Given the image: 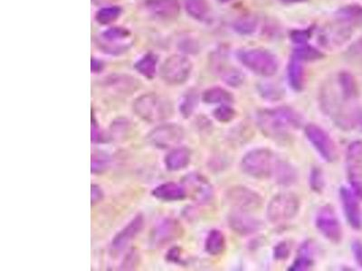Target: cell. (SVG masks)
<instances>
[{
    "label": "cell",
    "mask_w": 362,
    "mask_h": 271,
    "mask_svg": "<svg viewBox=\"0 0 362 271\" xmlns=\"http://www.w3.org/2000/svg\"><path fill=\"white\" fill-rule=\"evenodd\" d=\"M122 10L119 7H106L101 8L100 10L96 13V20L102 25H108L110 23L115 21L121 14Z\"/></svg>",
    "instance_id": "obj_33"
},
{
    "label": "cell",
    "mask_w": 362,
    "mask_h": 271,
    "mask_svg": "<svg viewBox=\"0 0 362 271\" xmlns=\"http://www.w3.org/2000/svg\"><path fill=\"white\" fill-rule=\"evenodd\" d=\"M256 26H258V21L255 17L246 16L240 17L235 23V29L242 34H250L256 31Z\"/></svg>",
    "instance_id": "obj_37"
},
{
    "label": "cell",
    "mask_w": 362,
    "mask_h": 271,
    "mask_svg": "<svg viewBox=\"0 0 362 271\" xmlns=\"http://www.w3.org/2000/svg\"><path fill=\"white\" fill-rule=\"evenodd\" d=\"M220 1H222V2H229V1H231V0H220Z\"/></svg>",
    "instance_id": "obj_50"
},
{
    "label": "cell",
    "mask_w": 362,
    "mask_h": 271,
    "mask_svg": "<svg viewBox=\"0 0 362 271\" xmlns=\"http://www.w3.org/2000/svg\"><path fill=\"white\" fill-rule=\"evenodd\" d=\"M158 59L153 54H147L135 63L136 71L143 77L153 79L157 72Z\"/></svg>",
    "instance_id": "obj_30"
},
{
    "label": "cell",
    "mask_w": 362,
    "mask_h": 271,
    "mask_svg": "<svg viewBox=\"0 0 362 271\" xmlns=\"http://www.w3.org/2000/svg\"><path fill=\"white\" fill-rule=\"evenodd\" d=\"M347 54L350 59L362 62V37L350 46Z\"/></svg>",
    "instance_id": "obj_41"
},
{
    "label": "cell",
    "mask_w": 362,
    "mask_h": 271,
    "mask_svg": "<svg viewBox=\"0 0 362 271\" xmlns=\"http://www.w3.org/2000/svg\"><path fill=\"white\" fill-rule=\"evenodd\" d=\"M299 197L291 192H282L272 198L267 208V220L271 223L282 224L294 219L299 214Z\"/></svg>",
    "instance_id": "obj_4"
},
{
    "label": "cell",
    "mask_w": 362,
    "mask_h": 271,
    "mask_svg": "<svg viewBox=\"0 0 362 271\" xmlns=\"http://www.w3.org/2000/svg\"><path fill=\"white\" fill-rule=\"evenodd\" d=\"M146 8L154 16L160 19H175L180 13L178 0H148Z\"/></svg>",
    "instance_id": "obj_19"
},
{
    "label": "cell",
    "mask_w": 362,
    "mask_h": 271,
    "mask_svg": "<svg viewBox=\"0 0 362 271\" xmlns=\"http://www.w3.org/2000/svg\"><path fill=\"white\" fill-rule=\"evenodd\" d=\"M274 177L279 185L289 188V186L294 185V183H297L299 174H298L296 167H294L290 162L278 159L277 160Z\"/></svg>",
    "instance_id": "obj_23"
},
{
    "label": "cell",
    "mask_w": 362,
    "mask_h": 271,
    "mask_svg": "<svg viewBox=\"0 0 362 271\" xmlns=\"http://www.w3.org/2000/svg\"><path fill=\"white\" fill-rule=\"evenodd\" d=\"M133 108L134 113L148 123L163 121L173 115L171 103L155 93L140 96L134 101Z\"/></svg>",
    "instance_id": "obj_3"
},
{
    "label": "cell",
    "mask_w": 362,
    "mask_h": 271,
    "mask_svg": "<svg viewBox=\"0 0 362 271\" xmlns=\"http://www.w3.org/2000/svg\"><path fill=\"white\" fill-rule=\"evenodd\" d=\"M202 101L207 104L231 105L234 103V96L229 90L221 87H212L203 92Z\"/></svg>",
    "instance_id": "obj_28"
},
{
    "label": "cell",
    "mask_w": 362,
    "mask_h": 271,
    "mask_svg": "<svg viewBox=\"0 0 362 271\" xmlns=\"http://www.w3.org/2000/svg\"><path fill=\"white\" fill-rule=\"evenodd\" d=\"M191 161V152L188 148H174L166 155L164 163L169 171H180L188 168Z\"/></svg>",
    "instance_id": "obj_21"
},
{
    "label": "cell",
    "mask_w": 362,
    "mask_h": 271,
    "mask_svg": "<svg viewBox=\"0 0 362 271\" xmlns=\"http://www.w3.org/2000/svg\"><path fill=\"white\" fill-rule=\"evenodd\" d=\"M338 92L344 101H352L359 96V87L356 79L348 72H341L337 75Z\"/></svg>",
    "instance_id": "obj_22"
},
{
    "label": "cell",
    "mask_w": 362,
    "mask_h": 271,
    "mask_svg": "<svg viewBox=\"0 0 362 271\" xmlns=\"http://www.w3.org/2000/svg\"><path fill=\"white\" fill-rule=\"evenodd\" d=\"M182 185L186 189L187 195H191L197 203H205L212 199L213 186L200 174H189L182 179Z\"/></svg>",
    "instance_id": "obj_11"
},
{
    "label": "cell",
    "mask_w": 362,
    "mask_h": 271,
    "mask_svg": "<svg viewBox=\"0 0 362 271\" xmlns=\"http://www.w3.org/2000/svg\"><path fill=\"white\" fill-rule=\"evenodd\" d=\"M310 30L294 31L291 36L292 39H293L294 42L301 43V45H303V43H305L306 41L310 39Z\"/></svg>",
    "instance_id": "obj_42"
},
{
    "label": "cell",
    "mask_w": 362,
    "mask_h": 271,
    "mask_svg": "<svg viewBox=\"0 0 362 271\" xmlns=\"http://www.w3.org/2000/svg\"><path fill=\"white\" fill-rule=\"evenodd\" d=\"M187 12L198 21H207L210 17V8L206 0H186Z\"/></svg>",
    "instance_id": "obj_29"
},
{
    "label": "cell",
    "mask_w": 362,
    "mask_h": 271,
    "mask_svg": "<svg viewBox=\"0 0 362 271\" xmlns=\"http://www.w3.org/2000/svg\"><path fill=\"white\" fill-rule=\"evenodd\" d=\"M90 198H92V203H97L100 201L103 200L104 198V192L102 190L100 186L97 185H93L92 189H90Z\"/></svg>",
    "instance_id": "obj_44"
},
{
    "label": "cell",
    "mask_w": 362,
    "mask_h": 271,
    "mask_svg": "<svg viewBox=\"0 0 362 271\" xmlns=\"http://www.w3.org/2000/svg\"><path fill=\"white\" fill-rule=\"evenodd\" d=\"M151 194L157 199L164 201V202H178L188 197L182 183L180 185L174 182L164 183L158 185L151 192Z\"/></svg>",
    "instance_id": "obj_18"
},
{
    "label": "cell",
    "mask_w": 362,
    "mask_h": 271,
    "mask_svg": "<svg viewBox=\"0 0 362 271\" xmlns=\"http://www.w3.org/2000/svg\"><path fill=\"white\" fill-rule=\"evenodd\" d=\"M350 183L353 193L357 195L359 199L362 200V180L352 181V182Z\"/></svg>",
    "instance_id": "obj_47"
},
{
    "label": "cell",
    "mask_w": 362,
    "mask_h": 271,
    "mask_svg": "<svg viewBox=\"0 0 362 271\" xmlns=\"http://www.w3.org/2000/svg\"><path fill=\"white\" fill-rule=\"evenodd\" d=\"M242 65L260 77H271L278 71V61L272 52L263 49H247L238 52Z\"/></svg>",
    "instance_id": "obj_5"
},
{
    "label": "cell",
    "mask_w": 362,
    "mask_h": 271,
    "mask_svg": "<svg viewBox=\"0 0 362 271\" xmlns=\"http://www.w3.org/2000/svg\"><path fill=\"white\" fill-rule=\"evenodd\" d=\"M185 138V130L179 124L160 125L149 133L147 139L153 147L159 150H169L177 147Z\"/></svg>",
    "instance_id": "obj_9"
},
{
    "label": "cell",
    "mask_w": 362,
    "mask_h": 271,
    "mask_svg": "<svg viewBox=\"0 0 362 271\" xmlns=\"http://www.w3.org/2000/svg\"><path fill=\"white\" fill-rule=\"evenodd\" d=\"M198 104V98L194 92L184 96L180 104V112L183 118L189 119L195 112Z\"/></svg>",
    "instance_id": "obj_32"
},
{
    "label": "cell",
    "mask_w": 362,
    "mask_h": 271,
    "mask_svg": "<svg viewBox=\"0 0 362 271\" xmlns=\"http://www.w3.org/2000/svg\"><path fill=\"white\" fill-rule=\"evenodd\" d=\"M305 134L312 147L326 162L336 161L338 159L336 143L329 135V133L326 132L325 130L316 124L310 123L306 125Z\"/></svg>",
    "instance_id": "obj_7"
},
{
    "label": "cell",
    "mask_w": 362,
    "mask_h": 271,
    "mask_svg": "<svg viewBox=\"0 0 362 271\" xmlns=\"http://www.w3.org/2000/svg\"><path fill=\"white\" fill-rule=\"evenodd\" d=\"M180 259L181 249L179 247L171 248L166 255V259L169 262H173V263H179Z\"/></svg>",
    "instance_id": "obj_43"
},
{
    "label": "cell",
    "mask_w": 362,
    "mask_h": 271,
    "mask_svg": "<svg viewBox=\"0 0 362 271\" xmlns=\"http://www.w3.org/2000/svg\"><path fill=\"white\" fill-rule=\"evenodd\" d=\"M256 122L268 139L285 141L290 138L293 131L302 127L303 118L296 110L283 106L260 110L256 114Z\"/></svg>",
    "instance_id": "obj_1"
},
{
    "label": "cell",
    "mask_w": 362,
    "mask_h": 271,
    "mask_svg": "<svg viewBox=\"0 0 362 271\" xmlns=\"http://www.w3.org/2000/svg\"><path fill=\"white\" fill-rule=\"evenodd\" d=\"M315 246L311 240L305 241L298 249L296 258L288 270L305 271L312 269L314 265Z\"/></svg>",
    "instance_id": "obj_20"
},
{
    "label": "cell",
    "mask_w": 362,
    "mask_h": 271,
    "mask_svg": "<svg viewBox=\"0 0 362 271\" xmlns=\"http://www.w3.org/2000/svg\"><path fill=\"white\" fill-rule=\"evenodd\" d=\"M103 70V63L99 62V61L93 59L92 60V72L93 74H99Z\"/></svg>",
    "instance_id": "obj_48"
},
{
    "label": "cell",
    "mask_w": 362,
    "mask_h": 271,
    "mask_svg": "<svg viewBox=\"0 0 362 271\" xmlns=\"http://www.w3.org/2000/svg\"><path fill=\"white\" fill-rule=\"evenodd\" d=\"M346 165L350 182L362 180V141L350 143L346 151Z\"/></svg>",
    "instance_id": "obj_17"
},
{
    "label": "cell",
    "mask_w": 362,
    "mask_h": 271,
    "mask_svg": "<svg viewBox=\"0 0 362 271\" xmlns=\"http://www.w3.org/2000/svg\"><path fill=\"white\" fill-rule=\"evenodd\" d=\"M227 205L234 211L252 212L262 208L264 199L261 194L244 185H235L227 189L225 194Z\"/></svg>",
    "instance_id": "obj_6"
},
{
    "label": "cell",
    "mask_w": 362,
    "mask_h": 271,
    "mask_svg": "<svg viewBox=\"0 0 362 271\" xmlns=\"http://www.w3.org/2000/svg\"><path fill=\"white\" fill-rule=\"evenodd\" d=\"M144 226V219L141 214L137 215L133 220L120 231L113 239L112 248L115 252H121L128 244L140 234Z\"/></svg>",
    "instance_id": "obj_16"
},
{
    "label": "cell",
    "mask_w": 362,
    "mask_h": 271,
    "mask_svg": "<svg viewBox=\"0 0 362 271\" xmlns=\"http://www.w3.org/2000/svg\"><path fill=\"white\" fill-rule=\"evenodd\" d=\"M183 232L184 230L179 221L169 218V219L160 221L151 232V243L153 245L160 246L171 243L181 237Z\"/></svg>",
    "instance_id": "obj_15"
},
{
    "label": "cell",
    "mask_w": 362,
    "mask_h": 271,
    "mask_svg": "<svg viewBox=\"0 0 362 271\" xmlns=\"http://www.w3.org/2000/svg\"><path fill=\"white\" fill-rule=\"evenodd\" d=\"M277 159L269 148H260L250 150L241 160L242 171L252 179L265 180L274 177Z\"/></svg>",
    "instance_id": "obj_2"
},
{
    "label": "cell",
    "mask_w": 362,
    "mask_h": 271,
    "mask_svg": "<svg viewBox=\"0 0 362 271\" xmlns=\"http://www.w3.org/2000/svg\"><path fill=\"white\" fill-rule=\"evenodd\" d=\"M283 2L288 3V4H292V3H300L305 1V0H282Z\"/></svg>",
    "instance_id": "obj_49"
},
{
    "label": "cell",
    "mask_w": 362,
    "mask_h": 271,
    "mask_svg": "<svg viewBox=\"0 0 362 271\" xmlns=\"http://www.w3.org/2000/svg\"><path fill=\"white\" fill-rule=\"evenodd\" d=\"M294 57L297 58L302 62H312L323 57L322 52L310 46H301L294 51Z\"/></svg>",
    "instance_id": "obj_31"
},
{
    "label": "cell",
    "mask_w": 362,
    "mask_h": 271,
    "mask_svg": "<svg viewBox=\"0 0 362 271\" xmlns=\"http://www.w3.org/2000/svg\"><path fill=\"white\" fill-rule=\"evenodd\" d=\"M263 97L267 99L269 101H276L281 98L282 92L276 86H272V84H267V86H262L261 90H260Z\"/></svg>",
    "instance_id": "obj_40"
},
{
    "label": "cell",
    "mask_w": 362,
    "mask_h": 271,
    "mask_svg": "<svg viewBox=\"0 0 362 271\" xmlns=\"http://www.w3.org/2000/svg\"><path fill=\"white\" fill-rule=\"evenodd\" d=\"M101 132L99 129V125L96 121L95 117L92 116V141L93 143H98L100 141Z\"/></svg>",
    "instance_id": "obj_46"
},
{
    "label": "cell",
    "mask_w": 362,
    "mask_h": 271,
    "mask_svg": "<svg viewBox=\"0 0 362 271\" xmlns=\"http://www.w3.org/2000/svg\"><path fill=\"white\" fill-rule=\"evenodd\" d=\"M315 226L321 234L332 243H340L343 237V227L331 205L323 206L315 217Z\"/></svg>",
    "instance_id": "obj_10"
},
{
    "label": "cell",
    "mask_w": 362,
    "mask_h": 271,
    "mask_svg": "<svg viewBox=\"0 0 362 271\" xmlns=\"http://www.w3.org/2000/svg\"><path fill=\"white\" fill-rule=\"evenodd\" d=\"M338 21L350 28L362 26V7L360 5H350L341 8L336 14Z\"/></svg>",
    "instance_id": "obj_27"
},
{
    "label": "cell",
    "mask_w": 362,
    "mask_h": 271,
    "mask_svg": "<svg viewBox=\"0 0 362 271\" xmlns=\"http://www.w3.org/2000/svg\"><path fill=\"white\" fill-rule=\"evenodd\" d=\"M302 61L293 57L288 66L287 75L288 81L291 88L296 92H301L305 86V69H303Z\"/></svg>",
    "instance_id": "obj_25"
},
{
    "label": "cell",
    "mask_w": 362,
    "mask_h": 271,
    "mask_svg": "<svg viewBox=\"0 0 362 271\" xmlns=\"http://www.w3.org/2000/svg\"><path fill=\"white\" fill-rule=\"evenodd\" d=\"M213 117L221 123H229L235 119L236 112L229 104L220 105V107L216 108L214 112H213Z\"/></svg>",
    "instance_id": "obj_36"
},
{
    "label": "cell",
    "mask_w": 362,
    "mask_h": 271,
    "mask_svg": "<svg viewBox=\"0 0 362 271\" xmlns=\"http://www.w3.org/2000/svg\"><path fill=\"white\" fill-rule=\"evenodd\" d=\"M352 250L353 255L357 263L362 268V243L360 241H356L352 243Z\"/></svg>",
    "instance_id": "obj_45"
},
{
    "label": "cell",
    "mask_w": 362,
    "mask_h": 271,
    "mask_svg": "<svg viewBox=\"0 0 362 271\" xmlns=\"http://www.w3.org/2000/svg\"><path fill=\"white\" fill-rule=\"evenodd\" d=\"M227 248L226 236L220 230H211L205 240V250L211 256L221 255Z\"/></svg>",
    "instance_id": "obj_26"
},
{
    "label": "cell",
    "mask_w": 362,
    "mask_h": 271,
    "mask_svg": "<svg viewBox=\"0 0 362 271\" xmlns=\"http://www.w3.org/2000/svg\"><path fill=\"white\" fill-rule=\"evenodd\" d=\"M212 66L214 71L220 75L222 81L227 86L238 88L243 84L245 81L243 72L239 71L238 68L226 66L225 63L222 62L213 63Z\"/></svg>",
    "instance_id": "obj_24"
},
{
    "label": "cell",
    "mask_w": 362,
    "mask_h": 271,
    "mask_svg": "<svg viewBox=\"0 0 362 271\" xmlns=\"http://www.w3.org/2000/svg\"><path fill=\"white\" fill-rule=\"evenodd\" d=\"M310 188L314 193L322 194L325 188V179L322 169L314 167L311 169L310 177H309Z\"/></svg>",
    "instance_id": "obj_34"
},
{
    "label": "cell",
    "mask_w": 362,
    "mask_h": 271,
    "mask_svg": "<svg viewBox=\"0 0 362 271\" xmlns=\"http://www.w3.org/2000/svg\"><path fill=\"white\" fill-rule=\"evenodd\" d=\"M292 243L289 241H281L274 247L273 256L276 261H284L290 257Z\"/></svg>",
    "instance_id": "obj_38"
},
{
    "label": "cell",
    "mask_w": 362,
    "mask_h": 271,
    "mask_svg": "<svg viewBox=\"0 0 362 271\" xmlns=\"http://www.w3.org/2000/svg\"><path fill=\"white\" fill-rule=\"evenodd\" d=\"M192 63L183 55L175 54L169 57L160 67V77L169 86H180L191 77Z\"/></svg>",
    "instance_id": "obj_8"
},
{
    "label": "cell",
    "mask_w": 362,
    "mask_h": 271,
    "mask_svg": "<svg viewBox=\"0 0 362 271\" xmlns=\"http://www.w3.org/2000/svg\"><path fill=\"white\" fill-rule=\"evenodd\" d=\"M110 157L106 153L100 152L93 154L92 156V173L102 174L106 171L110 165Z\"/></svg>",
    "instance_id": "obj_35"
},
{
    "label": "cell",
    "mask_w": 362,
    "mask_h": 271,
    "mask_svg": "<svg viewBox=\"0 0 362 271\" xmlns=\"http://www.w3.org/2000/svg\"><path fill=\"white\" fill-rule=\"evenodd\" d=\"M352 28L340 21L327 26L320 34V42L325 48H336L348 42Z\"/></svg>",
    "instance_id": "obj_14"
},
{
    "label": "cell",
    "mask_w": 362,
    "mask_h": 271,
    "mask_svg": "<svg viewBox=\"0 0 362 271\" xmlns=\"http://www.w3.org/2000/svg\"><path fill=\"white\" fill-rule=\"evenodd\" d=\"M230 229L236 234L249 236L261 231L264 223L251 212L233 211L227 217Z\"/></svg>",
    "instance_id": "obj_12"
},
{
    "label": "cell",
    "mask_w": 362,
    "mask_h": 271,
    "mask_svg": "<svg viewBox=\"0 0 362 271\" xmlns=\"http://www.w3.org/2000/svg\"><path fill=\"white\" fill-rule=\"evenodd\" d=\"M130 37V33L124 28H110L109 30L105 31L103 34V37L106 41L111 42H117L128 39Z\"/></svg>",
    "instance_id": "obj_39"
},
{
    "label": "cell",
    "mask_w": 362,
    "mask_h": 271,
    "mask_svg": "<svg viewBox=\"0 0 362 271\" xmlns=\"http://www.w3.org/2000/svg\"><path fill=\"white\" fill-rule=\"evenodd\" d=\"M340 199L346 220L353 229L361 230L362 227V211L357 195L345 186L340 189Z\"/></svg>",
    "instance_id": "obj_13"
}]
</instances>
